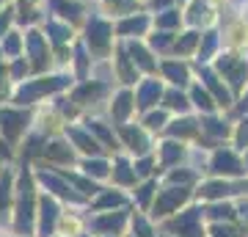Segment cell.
Listing matches in <instances>:
<instances>
[{
	"mask_svg": "<svg viewBox=\"0 0 248 237\" xmlns=\"http://www.w3.org/2000/svg\"><path fill=\"white\" fill-rule=\"evenodd\" d=\"M110 160H113V168H110V182L108 185H116L122 190H133L135 185L141 182L138 174H135V158L127 155V152H119Z\"/></svg>",
	"mask_w": 248,
	"mask_h": 237,
	"instance_id": "d6986e66",
	"label": "cell"
},
{
	"mask_svg": "<svg viewBox=\"0 0 248 237\" xmlns=\"http://www.w3.org/2000/svg\"><path fill=\"white\" fill-rule=\"evenodd\" d=\"M66 210V204H61L55 196L45 193L39 196V215H36V237H55L58 235V223Z\"/></svg>",
	"mask_w": 248,
	"mask_h": 237,
	"instance_id": "7c38bea8",
	"label": "cell"
},
{
	"mask_svg": "<svg viewBox=\"0 0 248 237\" xmlns=\"http://www.w3.org/2000/svg\"><path fill=\"white\" fill-rule=\"evenodd\" d=\"M160 72H163V78L169 80L171 86H179V88L190 86V69H187L185 63H179V61H163Z\"/></svg>",
	"mask_w": 248,
	"mask_h": 237,
	"instance_id": "836d02e7",
	"label": "cell"
},
{
	"mask_svg": "<svg viewBox=\"0 0 248 237\" xmlns=\"http://www.w3.org/2000/svg\"><path fill=\"white\" fill-rule=\"evenodd\" d=\"M89 207H66L61 215V223H58V235L63 237H75L80 232L89 229Z\"/></svg>",
	"mask_w": 248,
	"mask_h": 237,
	"instance_id": "603a6c76",
	"label": "cell"
},
{
	"mask_svg": "<svg viewBox=\"0 0 248 237\" xmlns=\"http://www.w3.org/2000/svg\"><path fill=\"white\" fill-rule=\"evenodd\" d=\"M196 44H199V36H196V33H185L177 44H174V53H177V55H187Z\"/></svg>",
	"mask_w": 248,
	"mask_h": 237,
	"instance_id": "f6af8a7d",
	"label": "cell"
},
{
	"mask_svg": "<svg viewBox=\"0 0 248 237\" xmlns=\"http://www.w3.org/2000/svg\"><path fill=\"white\" fill-rule=\"evenodd\" d=\"M246 196V176L243 179H223V176H204L196 188V202H221V199H243Z\"/></svg>",
	"mask_w": 248,
	"mask_h": 237,
	"instance_id": "52a82bcc",
	"label": "cell"
},
{
	"mask_svg": "<svg viewBox=\"0 0 248 237\" xmlns=\"http://www.w3.org/2000/svg\"><path fill=\"white\" fill-rule=\"evenodd\" d=\"M199 78H202L204 86L210 88V94L218 99V105H221L223 113H229L232 108H234V102H237V97L232 94V88L221 80V75H218V72H213V69H207L204 63H199Z\"/></svg>",
	"mask_w": 248,
	"mask_h": 237,
	"instance_id": "44dd1931",
	"label": "cell"
},
{
	"mask_svg": "<svg viewBox=\"0 0 248 237\" xmlns=\"http://www.w3.org/2000/svg\"><path fill=\"white\" fill-rule=\"evenodd\" d=\"M124 207H133V199H130V190H122L116 185H102L94 199L89 202L91 212H105V210H124Z\"/></svg>",
	"mask_w": 248,
	"mask_h": 237,
	"instance_id": "ffe728a7",
	"label": "cell"
},
{
	"mask_svg": "<svg viewBox=\"0 0 248 237\" xmlns=\"http://www.w3.org/2000/svg\"><path fill=\"white\" fill-rule=\"evenodd\" d=\"M155 155H157V166H160V176L166 174L169 168H177L182 163H187V155H190V143H182L177 138H163L157 141L155 146Z\"/></svg>",
	"mask_w": 248,
	"mask_h": 237,
	"instance_id": "5bb4252c",
	"label": "cell"
},
{
	"mask_svg": "<svg viewBox=\"0 0 248 237\" xmlns=\"http://www.w3.org/2000/svg\"><path fill=\"white\" fill-rule=\"evenodd\" d=\"M130 212H133V207L89 212V232H94L97 237H124L130 229Z\"/></svg>",
	"mask_w": 248,
	"mask_h": 237,
	"instance_id": "ba28073f",
	"label": "cell"
},
{
	"mask_svg": "<svg viewBox=\"0 0 248 237\" xmlns=\"http://www.w3.org/2000/svg\"><path fill=\"white\" fill-rule=\"evenodd\" d=\"M127 235H133V237H160L163 229H160V221L152 218V212H143V210H135L133 207Z\"/></svg>",
	"mask_w": 248,
	"mask_h": 237,
	"instance_id": "484cf974",
	"label": "cell"
},
{
	"mask_svg": "<svg viewBox=\"0 0 248 237\" xmlns=\"http://www.w3.org/2000/svg\"><path fill=\"white\" fill-rule=\"evenodd\" d=\"M86 44H89L91 55L105 58V55L110 53V25H108V22H102V19H91Z\"/></svg>",
	"mask_w": 248,
	"mask_h": 237,
	"instance_id": "cb8c5ba5",
	"label": "cell"
},
{
	"mask_svg": "<svg viewBox=\"0 0 248 237\" xmlns=\"http://www.w3.org/2000/svg\"><path fill=\"white\" fill-rule=\"evenodd\" d=\"M39 163H42V166H50V168H78L80 155H78V149L69 143V138H66L63 132H58V135H53V138L47 141L45 155H42Z\"/></svg>",
	"mask_w": 248,
	"mask_h": 237,
	"instance_id": "30bf717a",
	"label": "cell"
},
{
	"mask_svg": "<svg viewBox=\"0 0 248 237\" xmlns=\"http://www.w3.org/2000/svg\"><path fill=\"white\" fill-rule=\"evenodd\" d=\"M237 210H240V223L246 226V235H248V196L237 199Z\"/></svg>",
	"mask_w": 248,
	"mask_h": 237,
	"instance_id": "f5cc1de1",
	"label": "cell"
},
{
	"mask_svg": "<svg viewBox=\"0 0 248 237\" xmlns=\"http://www.w3.org/2000/svg\"><path fill=\"white\" fill-rule=\"evenodd\" d=\"M72 102L80 108V111H94V108H99L102 102H108L110 99V83L108 80H83L80 86L72 88Z\"/></svg>",
	"mask_w": 248,
	"mask_h": 237,
	"instance_id": "4fadbf2b",
	"label": "cell"
},
{
	"mask_svg": "<svg viewBox=\"0 0 248 237\" xmlns=\"http://www.w3.org/2000/svg\"><path fill=\"white\" fill-rule=\"evenodd\" d=\"M246 113H248V88L243 91V94H240V97H237V102H234V108L229 111V116H232V119H237V116H246Z\"/></svg>",
	"mask_w": 248,
	"mask_h": 237,
	"instance_id": "c3c4849f",
	"label": "cell"
},
{
	"mask_svg": "<svg viewBox=\"0 0 248 237\" xmlns=\"http://www.w3.org/2000/svg\"><path fill=\"white\" fill-rule=\"evenodd\" d=\"M9 83H11V75H9V69L0 63V105H3L6 99L11 102V94H14V88H11Z\"/></svg>",
	"mask_w": 248,
	"mask_h": 237,
	"instance_id": "7bdbcfd3",
	"label": "cell"
},
{
	"mask_svg": "<svg viewBox=\"0 0 248 237\" xmlns=\"http://www.w3.org/2000/svg\"><path fill=\"white\" fill-rule=\"evenodd\" d=\"M63 135L69 138V143L78 149L80 158H99V155H108L110 158V152L99 143V138L94 132L86 127V122H69L63 127Z\"/></svg>",
	"mask_w": 248,
	"mask_h": 237,
	"instance_id": "8fae6325",
	"label": "cell"
},
{
	"mask_svg": "<svg viewBox=\"0 0 248 237\" xmlns=\"http://www.w3.org/2000/svg\"><path fill=\"white\" fill-rule=\"evenodd\" d=\"M207 176H223V179H243V176H248L243 152H237L232 143H223V146L213 149L210 152Z\"/></svg>",
	"mask_w": 248,
	"mask_h": 237,
	"instance_id": "8992f818",
	"label": "cell"
},
{
	"mask_svg": "<svg viewBox=\"0 0 248 237\" xmlns=\"http://www.w3.org/2000/svg\"><path fill=\"white\" fill-rule=\"evenodd\" d=\"M0 55H3V50H0Z\"/></svg>",
	"mask_w": 248,
	"mask_h": 237,
	"instance_id": "03108f58",
	"label": "cell"
},
{
	"mask_svg": "<svg viewBox=\"0 0 248 237\" xmlns=\"http://www.w3.org/2000/svg\"><path fill=\"white\" fill-rule=\"evenodd\" d=\"M135 116H138V105H135V91L130 86L119 88L110 102H108V119L119 127V124H127L133 122Z\"/></svg>",
	"mask_w": 248,
	"mask_h": 237,
	"instance_id": "2e32d148",
	"label": "cell"
},
{
	"mask_svg": "<svg viewBox=\"0 0 248 237\" xmlns=\"http://www.w3.org/2000/svg\"><path fill=\"white\" fill-rule=\"evenodd\" d=\"M174 119V113L171 111H166V108H152V111H146V113L138 116V122L146 127V130L152 132V135H157V138H163V132H166V127H169V122Z\"/></svg>",
	"mask_w": 248,
	"mask_h": 237,
	"instance_id": "1f68e13d",
	"label": "cell"
},
{
	"mask_svg": "<svg viewBox=\"0 0 248 237\" xmlns=\"http://www.w3.org/2000/svg\"><path fill=\"white\" fill-rule=\"evenodd\" d=\"M207 237H248L240 221H213L207 223Z\"/></svg>",
	"mask_w": 248,
	"mask_h": 237,
	"instance_id": "e575fe53",
	"label": "cell"
},
{
	"mask_svg": "<svg viewBox=\"0 0 248 237\" xmlns=\"http://www.w3.org/2000/svg\"><path fill=\"white\" fill-rule=\"evenodd\" d=\"M33 127V116L31 108H19V105H0V135L9 141V146L17 155V146L25 141V135Z\"/></svg>",
	"mask_w": 248,
	"mask_h": 237,
	"instance_id": "5b68a950",
	"label": "cell"
},
{
	"mask_svg": "<svg viewBox=\"0 0 248 237\" xmlns=\"http://www.w3.org/2000/svg\"><path fill=\"white\" fill-rule=\"evenodd\" d=\"M157 25H160V28H177V25H179V14H174V11L160 14V17H157Z\"/></svg>",
	"mask_w": 248,
	"mask_h": 237,
	"instance_id": "f907efd6",
	"label": "cell"
},
{
	"mask_svg": "<svg viewBox=\"0 0 248 237\" xmlns=\"http://www.w3.org/2000/svg\"><path fill=\"white\" fill-rule=\"evenodd\" d=\"M6 163H9V160H3V158H0V174H3V168H6Z\"/></svg>",
	"mask_w": 248,
	"mask_h": 237,
	"instance_id": "91938a15",
	"label": "cell"
},
{
	"mask_svg": "<svg viewBox=\"0 0 248 237\" xmlns=\"http://www.w3.org/2000/svg\"><path fill=\"white\" fill-rule=\"evenodd\" d=\"M204 215H207V223H213V221H240L237 199L207 202V204H204Z\"/></svg>",
	"mask_w": 248,
	"mask_h": 237,
	"instance_id": "4dcf8cb0",
	"label": "cell"
},
{
	"mask_svg": "<svg viewBox=\"0 0 248 237\" xmlns=\"http://www.w3.org/2000/svg\"><path fill=\"white\" fill-rule=\"evenodd\" d=\"M135 3L133 0H108V9H113V14H124V11H130Z\"/></svg>",
	"mask_w": 248,
	"mask_h": 237,
	"instance_id": "816d5d0a",
	"label": "cell"
},
{
	"mask_svg": "<svg viewBox=\"0 0 248 237\" xmlns=\"http://www.w3.org/2000/svg\"><path fill=\"white\" fill-rule=\"evenodd\" d=\"M119 58H116V78L122 80L124 86H133L135 80H138V66L133 63L130 53H127V47H119Z\"/></svg>",
	"mask_w": 248,
	"mask_h": 237,
	"instance_id": "d6a6232c",
	"label": "cell"
},
{
	"mask_svg": "<svg viewBox=\"0 0 248 237\" xmlns=\"http://www.w3.org/2000/svg\"><path fill=\"white\" fill-rule=\"evenodd\" d=\"M166 138H177L182 143H196V141L202 138V119L199 113H185V116H174L163 132Z\"/></svg>",
	"mask_w": 248,
	"mask_h": 237,
	"instance_id": "ac0fdd59",
	"label": "cell"
},
{
	"mask_svg": "<svg viewBox=\"0 0 248 237\" xmlns=\"http://www.w3.org/2000/svg\"><path fill=\"white\" fill-rule=\"evenodd\" d=\"M14 196H17V163L9 160L0 174V218L6 223V232H9L11 210H14Z\"/></svg>",
	"mask_w": 248,
	"mask_h": 237,
	"instance_id": "e0dca14e",
	"label": "cell"
},
{
	"mask_svg": "<svg viewBox=\"0 0 248 237\" xmlns=\"http://www.w3.org/2000/svg\"><path fill=\"white\" fill-rule=\"evenodd\" d=\"M75 66H78V78L86 80V75H89V55H86L83 47H78V53H75Z\"/></svg>",
	"mask_w": 248,
	"mask_h": 237,
	"instance_id": "7dc6e473",
	"label": "cell"
},
{
	"mask_svg": "<svg viewBox=\"0 0 248 237\" xmlns=\"http://www.w3.org/2000/svg\"><path fill=\"white\" fill-rule=\"evenodd\" d=\"M33 171H36V182H39V188H42L45 193L55 196V199L61 204H66V207H89V202L75 190V185L69 182V176L63 174L61 168H50V166L36 163Z\"/></svg>",
	"mask_w": 248,
	"mask_h": 237,
	"instance_id": "7a4b0ae2",
	"label": "cell"
},
{
	"mask_svg": "<svg viewBox=\"0 0 248 237\" xmlns=\"http://www.w3.org/2000/svg\"><path fill=\"white\" fill-rule=\"evenodd\" d=\"M215 47H218V36H215V33H207V36H204V42H202V47H199V63L207 61V58L215 53Z\"/></svg>",
	"mask_w": 248,
	"mask_h": 237,
	"instance_id": "ee69618b",
	"label": "cell"
},
{
	"mask_svg": "<svg viewBox=\"0 0 248 237\" xmlns=\"http://www.w3.org/2000/svg\"><path fill=\"white\" fill-rule=\"evenodd\" d=\"M196 202V188H182V185H160L157 199L152 204V218L155 221H169L171 215H177L179 210H185L187 204Z\"/></svg>",
	"mask_w": 248,
	"mask_h": 237,
	"instance_id": "277c9868",
	"label": "cell"
},
{
	"mask_svg": "<svg viewBox=\"0 0 248 237\" xmlns=\"http://www.w3.org/2000/svg\"><path fill=\"white\" fill-rule=\"evenodd\" d=\"M190 22H193V25H199V22H204V19H207V3H202V0H199V3H193V9H190Z\"/></svg>",
	"mask_w": 248,
	"mask_h": 237,
	"instance_id": "681fc988",
	"label": "cell"
},
{
	"mask_svg": "<svg viewBox=\"0 0 248 237\" xmlns=\"http://www.w3.org/2000/svg\"><path fill=\"white\" fill-rule=\"evenodd\" d=\"M146 31V17L143 14H138V17H130L124 19V22H119V33L130 36V33H143Z\"/></svg>",
	"mask_w": 248,
	"mask_h": 237,
	"instance_id": "f35d334b",
	"label": "cell"
},
{
	"mask_svg": "<svg viewBox=\"0 0 248 237\" xmlns=\"http://www.w3.org/2000/svg\"><path fill=\"white\" fill-rule=\"evenodd\" d=\"M75 237H97V235H94V232H89V229H86V232H80V235H75Z\"/></svg>",
	"mask_w": 248,
	"mask_h": 237,
	"instance_id": "6f0895ef",
	"label": "cell"
},
{
	"mask_svg": "<svg viewBox=\"0 0 248 237\" xmlns=\"http://www.w3.org/2000/svg\"><path fill=\"white\" fill-rule=\"evenodd\" d=\"M6 235V223H3V218H0V237Z\"/></svg>",
	"mask_w": 248,
	"mask_h": 237,
	"instance_id": "680465c9",
	"label": "cell"
},
{
	"mask_svg": "<svg viewBox=\"0 0 248 237\" xmlns=\"http://www.w3.org/2000/svg\"><path fill=\"white\" fill-rule=\"evenodd\" d=\"M160 176H149V179H141V182L135 185L133 190H130V199H133V207L135 210H143L149 212L155 199H157V190H160Z\"/></svg>",
	"mask_w": 248,
	"mask_h": 237,
	"instance_id": "d4e9b609",
	"label": "cell"
},
{
	"mask_svg": "<svg viewBox=\"0 0 248 237\" xmlns=\"http://www.w3.org/2000/svg\"><path fill=\"white\" fill-rule=\"evenodd\" d=\"M243 158H246V168H248V149H246V152H243Z\"/></svg>",
	"mask_w": 248,
	"mask_h": 237,
	"instance_id": "94428289",
	"label": "cell"
},
{
	"mask_svg": "<svg viewBox=\"0 0 248 237\" xmlns=\"http://www.w3.org/2000/svg\"><path fill=\"white\" fill-rule=\"evenodd\" d=\"M169 3H171V0H152V6H155V9H166Z\"/></svg>",
	"mask_w": 248,
	"mask_h": 237,
	"instance_id": "9f6ffc18",
	"label": "cell"
},
{
	"mask_svg": "<svg viewBox=\"0 0 248 237\" xmlns=\"http://www.w3.org/2000/svg\"><path fill=\"white\" fill-rule=\"evenodd\" d=\"M47 31L53 33V44H55V47H58V50H63V47H66V42H69V28L50 22V25H47Z\"/></svg>",
	"mask_w": 248,
	"mask_h": 237,
	"instance_id": "b9f144b4",
	"label": "cell"
},
{
	"mask_svg": "<svg viewBox=\"0 0 248 237\" xmlns=\"http://www.w3.org/2000/svg\"><path fill=\"white\" fill-rule=\"evenodd\" d=\"M69 83L72 80L66 75H42L36 80H22V83H17L14 94H11V102L19 108H31L36 102H42L45 97L61 94L63 88H69Z\"/></svg>",
	"mask_w": 248,
	"mask_h": 237,
	"instance_id": "6da1fadb",
	"label": "cell"
},
{
	"mask_svg": "<svg viewBox=\"0 0 248 237\" xmlns=\"http://www.w3.org/2000/svg\"><path fill=\"white\" fill-rule=\"evenodd\" d=\"M53 9L61 14V17L66 19H78L80 14H83V9L80 6H75V3H66V0H53Z\"/></svg>",
	"mask_w": 248,
	"mask_h": 237,
	"instance_id": "ab89813d",
	"label": "cell"
},
{
	"mask_svg": "<svg viewBox=\"0 0 248 237\" xmlns=\"http://www.w3.org/2000/svg\"><path fill=\"white\" fill-rule=\"evenodd\" d=\"M187 94H190V102H193V111L199 116H207V113H218L221 105H218V99L210 94V88L204 86V83H190L187 86Z\"/></svg>",
	"mask_w": 248,
	"mask_h": 237,
	"instance_id": "f1b7e54d",
	"label": "cell"
},
{
	"mask_svg": "<svg viewBox=\"0 0 248 237\" xmlns=\"http://www.w3.org/2000/svg\"><path fill=\"white\" fill-rule=\"evenodd\" d=\"M9 22H11V11H3V14H0V36H3L6 28H9Z\"/></svg>",
	"mask_w": 248,
	"mask_h": 237,
	"instance_id": "11a10c76",
	"label": "cell"
},
{
	"mask_svg": "<svg viewBox=\"0 0 248 237\" xmlns=\"http://www.w3.org/2000/svg\"><path fill=\"white\" fill-rule=\"evenodd\" d=\"M163 94H166L163 80H157V78L141 80V83L135 86V105H138V116L146 113V111H152V108L163 105Z\"/></svg>",
	"mask_w": 248,
	"mask_h": 237,
	"instance_id": "7402d4cb",
	"label": "cell"
},
{
	"mask_svg": "<svg viewBox=\"0 0 248 237\" xmlns=\"http://www.w3.org/2000/svg\"><path fill=\"white\" fill-rule=\"evenodd\" d=\"M124 237H133V235H124Z\"/></svg>",
	"mask_w": 248,
	"mask_h": 237,
	"instance_id": "e7e4bbea",
	"label": "cell"
},
{
	"mask_svg": "<svg viewBox=\"0 0 248 237\" xmlns=\"http://www.w3.org/2000/svg\"><path fill=\"white\" fill-rule=\"evenodd\" d=\"M160 237H171V235H166V232H163V235H160Z\"/></svg>",
	"mask_w": 248,
	"mask_h": 237,
	"instance_id": "be15d7a7",
	"label": "cell"
},
{
	"mask_svg": "<svg viewBox=\"0 0 248 237\" xmlns=\"http://www.w3.org/2000/svg\"><path fill=\"white\" fill-rule=\"evenodd\" d=\"M3 53L11 55V58H17V55L22 53V42H19L17 33H9V36H6V42H3Z\"/></svg>",
	"mask_w": 248,
	"mask_h": 237,
	"instance_id": "bcb514c9",
	"label": "cell"
},
{
	"mask_svg": "<svg viewBox=\"0 0 248 237\" xmlns=\"http://www.w3.org/2000/svg\"><path fill=\"white\" fill-rule=\"evenodd\" d=\"M28 58H31V72H45L50 66V50L42 33H28Z\"/></svg>",
	"mask_w": 248,
	"mask_h": 237,
	"instance_id": "4316f807",
	"label": "cell"
},
{
	"mask_svg": "<svg viewBox=\"0 0 248 237\" xmlns=\"http://www.w3.org/2000/svg\"><path fill=\"white\" fill-rule=\"evenodd\" d=\"M163 108H166V111H171L174 116L193 113V102H190L187 88H179V86L166 88V94H163Z\"/></svg>",
	"mask_w": 248,
	"mask_h": 237,
	"instance_id": "f546056e",
	"label": "cell"
},
{
	"mask_svg": "<svg viewBox=\"0 0 248 237\" xmlns=\"http://www.w3.org/2000/svg\"><path fill=\"white\" fill-rule=\"evenodd\" d=\"M160 229L171 237H207V215H204V204L193 202L169 221H163Z\"/></svg>",
	"mask_w": 248,
	"mask_h": 237,
	"instance_id": "3957f363",
	"label": "cell"
},
{
	"mask_svg": "<svg viewBox=\"0 0 248 237\" xmlns=\"http://www.w3.org/2000/svg\"><path fill=\"white\" fill-rule=\"evenodd\" d=\"M232 146L237 152L248 149V113L234 119V132H232Z\"/></svg>",
	"mask_w": 248,
	"mask_h": 237,
	"instance_id": "74e56055",
	"label": "cell"
},
{
	"mask_svg": "<svg viewBox=\"0 0 248 237\" xmlns=\"http://www.w3.org/2000/svg\"><path fill=\"white\" fill-rule=\"evenodd\" d=\"M127 53H130L133 63H135L141 72H146V75H155V69H157V61L152 58V53L146 50V47H141L138 42H133V44H127Z\"/></svg>",
	"mask_w": 248,
	"mask_h": 237,
	"instance_id": "d590c367",
	"label": "cell"
},
{
	"mask_svg": "<svg viewBox=\"0 0 248 237\" xmlns=\"http://www.w3.org/2000/svg\"><path fill=\"white\" fill-rule=\"evenodd\" d=\"M135 174L138 179H149V176H160V166H157V155L149 152L143 158H135Z\"/></svg>",
	"mask_w": 248,
	"mask_h": 237,
	"instance_id": "8d00e7d4",
	"label": "cell"
},
{
	"mask_svg": "<svg viewBox=\"0 0 248 237\" xmlns=\"http://www.w3.org/2000/svg\"><path fill=\"white\" fill-rule=\"evenodd\" d=\"M31 72V63L22 61V58H14V63L9 66V75H11V83H22Z\"/></svg>",
	"mask_w": 248,
	"mask_h": 237,
	"instance_id": "60d3db41",
	"label": "cell"
},
{
	"mask_svg": "<svg viewBox=\"0 0 248 237\" xmlns=\"http://www.w3.org/2000/svg\"><path fill=\"white\" fill-rule=\"evenodd\" d=\"M78 168L86 176L97 179L99 185H108V182H110V168H113V160L108 158V155H99V158H80Z\"/></svg>",
	"mask_w": 248,
	"mask_h": 237,
	"instance_id": "83f0119b",
	"label": "cell"
},
{
	"mask_svg": "<svg viewBox=\"0 0 248 237\" xmlns=\"http://www.w3.org/2000/svg\"><path fill=\"white\" fill-rule=\"evenodd\" d=\"M215 72L226 80V86L232 88V94L240 97L246 91V80H248V63L243 58H234V55H221L218 63H215Z\"/></svg>",
	"mask_w": 248,
	"mask_h": 237,
	"instance_id": "9a60e30c",
	"label": "cell"
},
{
	"mask_svg": "<svg viewBox=\"0 0 248 237\" xmlns=\"http://www.w3.org/2000/svg\"><path fill=\"white\" fill-rule=\"evenodd\" d=\"M169 44H171V36H169V33H157V36H152V47H155V50H166Z\"/></svg>",
	"mask_w": 248,
	"mask_h": 237,
	"instance_id": "db71d44e",
	"label": "cell"
},
{
	"mask_svg": "<svg viewBox=\"0 0 248 237\" xmlns=\"http://www.w3.org/2000/svg\"><path fill=\"white\" fill-rule=\"evenodd\" d=\"M116 130H119V141H122V152L133 155V158H143V155L155 152V146H157V141H155L157 135H152L141 122L119 124Z\"/></svg>",
	"mask_w": 248,
	"mask_h": 237,
	"instance_id": "9c48e42d",
	"label": "cell"
},
{
	"mask_svg": "<svg viewBox=\"0 0 248 237\" xmlns=\"http://www.w3.org/2000/svg\"><path fill=\"white\" fill-rule=\"evenodd\" d=\"M3 237H22V235H3Z\"/></svg>",
	"mask_w": 248,
	"mask_h": 237,
	"instance_id": "6125c7cd",
	"label": "cell"
}]
</instances>
